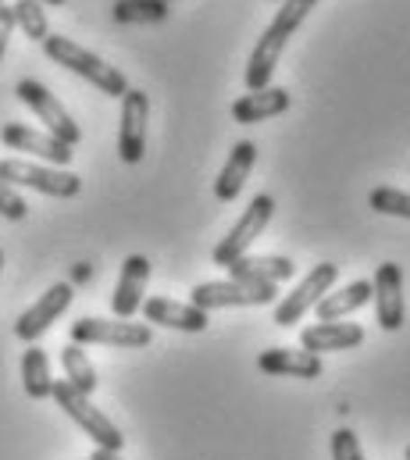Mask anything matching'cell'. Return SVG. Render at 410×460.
Instances as JSON below:
<instances>
[{
  "label": "cell",
  "instance_id": "cb8c5ba5",
  "mask_svg": "<svg viewBox=\"0 0 410 460\" xmlns=\"http://www.w3.org/2000/svg\"><path fill=\"white\" fill-rule=\"evenodd\" d=\"M111 14L118 25H154L168 18V0H114Z\"/></svg>",
  "mask_w": 410,
  "mask_h": 460
},
{
  "label": "cell",
  "instance_id": "603a6c76",
  "mask_svg": "<svg viewBox=\"0 0 410 460\" xmlns=\"http://www.w3.org/2000/svg\"><path fill=\"white\" fill-rule=\"evenodd\" d=\"M61 364H65V378H68L83 396H94V389H97V367H94V360L86 357V349L79 343H68L61 349Z\"/></svg>",
  "mask_w": 410,
  "mask_h": 460
},
{
  "label": "cell",
  "instance_id": "f1b7e54d",
  "mask_svg": "<svg viewBox=\"0 0 410 460\" xmlns=\"http://www.w3.org/2000/svg\"><path fill=\"white\" fill-rule=\"evenodd\" d=\"M11 29H14V11H11V7H0V58H4V50H7Z\"/></svg>",
  "mask_w": 410,
  "mask_h": 460
},
{
  "label": "cell",
  "instance_id": "8fae6325",
  "mask_svg": "<svg viewBox=\"0 0 410 460\" xmlns=\"http://www.w3.org/2000/svg\"><path fill=\"white\" fill-rule=\"evenodd\" d=\"M0 139H4L7 150L40 157V161H47L50 168H68V161H72V154H76V150H72L68 143H61L58 136H50V132H36V128L18 125V121H7V125L0 128Z\"/></svg>",
  "mask_w": 410,
  "mask_h": 460
},
{
  "label": "cell",
  "instance_id": "6da1fadb",
  "mask_svg": "<svg viewBox=\"0 0 410 460\" xmlns=\"http://www.w3.org/2000/svg\"><path fill=\"white\" fill-rule=\"evenodd\" d=\"M314 4H317V0H282V7H279L275 18L268 22L264 36L257 40V47H254V54H250V61H246V90H250V93L268 90V83H272V75H275V68H279V61H282V50H286V43H290V36L304 25V18L310 14Z\"/></svg>",
  "mask_w": 410,
  "mask_h": 460
},
{
  "label": "cell",
  "instance_id": "4316f807",
  "mask_svg": "<svg viewBox=\"0 0 410 460\" xmlns=\"http://www.w3.org/2000/svg\"><path fill=\"white\" fill-rule=\"evenodd\" d=\"M0 215L7 218V222H22L25 215H29V204L14 193V186L11 182H4L0 179Z\"/></svg>",
  "mask_w": 410,
  "mask_h": 460
},
{
  "label": "cell",
  "instance_id": "4dcf8cb0",
  "mask_svg": "<svg viewBox=\"0 0 410 460\" xmlns=\"http://www.w3.org/2000/svg\"><path fill=\"white\" fill-rule=\"evenodd\" d=\"M72 275H76V279H79V282H83V279H90V264H79V268H76V271H72Z\"/></svg>",
  "mask_w": 410,
  "mask_h": 460
},
{
  "label": "cell",
  "instance_id": "d6986e66",
  "mask_svg": "<svg viewBox=\"0 0 410 460\" xmlns=\"http://www.w3.org/2000/svg\"><path fill=\"white\" fill-rule=\"evenodd\" d=\"M290 93L279 90V86H268V90H257V93H246L232 104V121L239 125H257V121H268V118L290 111Z\"/></svg>",
  "mask_w": 410,
  "mask_h": 460
},
{
  "label": "cell",
  "instance_id": "7c38bea8",
  "mask_svg": "<svg viewBox=\"0 0 410 460\" xmlns=\"http://www.w3.org/2000/svg\"><path fill=\"white\" fill-rule=\"evenodd\" d=\"M72 296H76V289L68 286V282H54L25 314H18V322H14V336L22 340V343H36L68 307H72Z\"/></svg>",
  "mask_w": 410,
  "mask_h": 460
},
{
  "label": "cell",
  "instance_id": "f546056e",
  "mask_svg": "<svg viewBox=\"0 0 410 460\" xmlns=\"http://www.w3.org/2000/svg\"><path fill=\"white\" fill-rule=\"evenodd\" d=\"M90 460H121V454H118V450H101V447H97Z\"/></svg>",
  "mask_w": 410,
  "mask_h": 460
},
{
  "label": "cell",
  "instance_id": "83f0119b",
  "mask_svg": "<svg viewBox=\"0 0 410 460\" xmlns=\"http://www.w3.org/2000/svg\"><path fill=\"white\" fill-rule=\"evenodd\" d=\"M332 460H364L361 443H357V436H353L350 429H339V432L332 436Z\"/></svg>",
  "mask_w": 410,
  "mask_h": 460
},
{
  "label": "cell",
  "instance_id": "ffe728a7",
  "mask_svg": "<svg viewBox=\"0 0 410 460\" xmlns=\"http://www.w3.org/2000/svg\"><path fill=\"white\" fill-rule=\"evenodd\" d=\"M232 279H246V282H272V286H279V282H286V279H293V271H297V264L290 261V257H239L236 264H228L225 268Z\"/></svg>",
  "mask_w": 410,
  "mask_h": 460
},
{
  "label": "cell",
  "instance_id": "ba28073f",
  "mask_svg": "<svg viewBox=\"0 0 410 460\" xmlns=\"http://www.w3.org/2000/svg\"><path fill=\"white\" fill-rule=\"evenodd\" d=\"M14 93H18V101H22L32 115L47 125L50 136H58V139L68 143V146H76V143L83 139V128L76 125V118L65 111V104H61L43 83H36V79H22V83L14 86Z\"/></svg>",
  "mask_w": 410,
  "mask_h": 460
},
{
  "label": "cell",
  "instance_id": "d4e9b609",
  "mask_svg": "<svg viewBox=\"0 0 410 460\" xmlns=\"http://www.w3.org/2000/svg\"><path fill=\"white\" fill-rule=\"evenodd\" d=\"M11 11H14V25H18L29 40L43 43V40L50 36L47 11H43V4H40V0H18V4H11Z\"/></svg>",
  "mask_w": 410,
  "mask_h": 460
},
{
  "label": "cell",
  "instance_id": "9a60e30c",
  "mask_svg": "<svg viewBox=\"0 0 410 460\" xmlns=\"http://www.w3.org/2000/svg\"><path fill=\"white\" fill-rule=\"evenodd\" d=\"M139 311L147 314V322L165 325V329H179V332H204L207 325H210L207 311H201L197 304L172 300V296H150V300H143Z\"/></svg>",
  "mask_w": 410,
  "mask_h": 460
},
{
  "label": "cell",
  "instance_id": "8992f818",
  "mask_svg": "<svg viewBox=\"0 0 410 460\" xmlns=\"http://www.w3.org/2000/svg\"><path fill=\"white\" fill-rule=\"evenodd\" d=\"M275 218V200L268 197V193H257L250 204H246V211H243V218L232 226V232L214 246V253H210V261L218 264V268H228V264H236L239 257H246V250H250V243L261 235V232L268 229V222Z\"/></svg>",
  "mask_w": 410,
  "mask_h": 460
},
{
  "label": "cell",
  "instance_id": "277c9868",
  "mask_svg": "<svg viewBox=\"0 0 410 460\" xmlns=\"http://www.w3.org/2000/svg\"><path fill=\"white\" fill-rule=\"evenodd\" d=\"M0 179L11 186H29L36 193L58 197V200H72L83 193V179L68 168H50V164H32L22 157H7L0 161Z\"/></svg>",
  "mask_w": 410,
  "mask_h": 460
},
{
  "label": "cell",
  "instance_id": "e0dca14e",
  "mask_svg": "<svg viewBox=\"0 0 410 460\" xmlns=\"http://www.w3.org/2000/svg\"><path fill=\"white\" fill-rule=\"evenodd\" d=\"M254 161H257V143L239 139V143L232 146V154H228L225 168H221V172H218V179H214V197H218L221 204H232V200L243 193V182L250 179Z\"/></svg>",
  "mask_w": 410,
  "mask_h": 460
},
{
  "label": "cell",
  "instance_id": "3957f363",
  "mask_svg": "<svg viewBox=\"0 0 410 460\" xmlns=\"http://www.w3.org/2000/svg\"><path fill=\"white\" fill-rule=\"evenodd\" d=\"M50 396H54V403H58L101 450H118V454H121L125 436L118 432V425L103 414L101 407H94L90 396H83L68 378H54V393H50Z\"/></svg>",
  "mask_w": 410,
  "mask_h": 460
},
{
  "label": "cell",
  "instance_id": "e575fe53",
  "mask_svg": "<svg viewBox=\"0 0 410 460\" xmlns=\"http://www.w3.org/2000/svg\"><path fill=\"white\" fill-rule=\"evenodd\" d=\"M0 7H4V0H0Z\"/></svg>",
  "mask_w": 410,
  "mask_h": 460
},
{
  "label": "cell",
  "instance_id": "836d02e7",
  "mask_svg": "<svg viewBox=\"0 0 410 460\" xmlns=\"http://www.w3.org/2000/svg\"><path fill=\"white\" fill-rule=\"evenodd\" d=\"M407 460H410V447H407Z\"/></svg>",
  "mask_w": 410,
  "mask_h": 460
},
{
  "label": "cell",
  "instance_id": "1f68e13d",
  "mask_svg": "<svg viewBox=\"0 0 410 460\" xmlns=\"http://www.w3.org/2000/svg\"><path fill=\"white\" fill-rule=\"evenodd\" d=\"M40 4H50V7H61V4H68V0H40Z\"/></svg>",
  "mask_w": 410,
  "mask_h": 460
},
{
  "label": "cell",
  "instance_id": "7402d4cb",
  "mask_svg": "<svg viewBox=\"0 0 410 460\" xmlns=\"http://www.w3.org/2000/svg\"><path fill=\"white\" fill-rule=\"evenodd\" d=\"M22 385L29 400H47L54 393V378H50V360L36 343L22 353Z\"/></svg>",
  "mask_w": 410,
  "mask_h": 460
},
{
  "label": "cell",
  "instance_id": "4fadbf2b",
  "mask_svg": "<svg viewBox=\"0 0 410 460\" xmlns=\"http://www.w3.org/2000/svg\"><path fill=\"white\" fill-rule=\"evenodd\" d=\"M371 300H375V311H379V325L386 332H400L404 329V271L400 264L386 261L379 264L375 279H371Z\"/></svg>",
  "mask_w": 410,
  "mask_h": 460
},
{
  "label": "cell",
  "instance_id": "52a82bcc",
  "mask_svg": "<svg viewBox=\"0 0 410 460\" xmlns=\"http://www.w3.org/2000/svg\"><path fill=\"white\" fill-rule=\"evenodd\" d=\"M154 332L150 325L125 322V318H79L72 322V343L79 346H114V349H143L150 346Z\"/></svg>",
  "mask_w": 410,
  "mask_h": 460
},
{
  "label": "cell",
  "instance_id": "2e32d148",
  "mask_svg": "<svg viewBox=\"0 0 410 460\" xmlns=\"http://www.w3.org/2000/svg\"><path fill=\"white\" fill-rule=\"evenodd\" d=\"M257 367L264 375H275V378H321L325 364L317 353L308 349H286V346H275V349H264L257 357Z\"/></svg>",
  "mask_w": 410,
  "mask_h": 460
},
{
  "label": "cell",
  "instance_id": "484cf974",
  "mask_svg": "<svg viewBox=\"0 0 410 460\" xmlns=\"http://www.w3.org/2000/svg\"><path fill=\"white\" fill-rule=\"evenodd\" d=\"M368 208L379 215H393V218H407L410 222V193L393 190V186H375L368 193Z\"/></svg>",
  "mask_w": 410,
  "mask_h": 460
},
{
  "label": "cell",
  "instance_id": "d6a6232c",
  "mask_svg": "<svg viewBox=\"0 0 410 460\" xmlns=\"http://www.w3.org/2000/svg\"><path fill=\"white\" fill-rule=\"evenodd\" d=\"M0 268H4V250H0Z\"/></svg>",
  "mask_w": 410,
  "mask_h": 460
},
{
  "label": "cell",
  "instance_id": "5bb4252c",
  "mask_svg": "<svg viewBox=\"0 0 410 460\" xmlns=\"http://www.w3.org/2000/svg\"><path fill=\"white\" fill-rule=\"evenodd\" d=\"M147 279H150V261L143 253H129L125 264H121V279L114 286V296H111V311L114 318H132L139 307H143V289H147Z\"/></svg>",
  "mask_w": 410,
  "mask_h": 460
},
{
  "label": "cell",
  "instance_id": "9c48e42d",
  "mask_svg": "<svg viewBox=\"0 0 410 460\" xmlns=\"http://www.w3.org/2000/svg\"><path fill=\"white\" fill-rule=\"evenodd\" d=\"M335 279H339V268H335L332 261H325V264H314L308 275H304V282H300L293 293H286V296L275 304V325L290 329V325L304 322V314L317 307V300H321L325 293H332Z\"/></svg>",
  "mask_w": 410,
  "mask_h": 460
},
{
  "label": "cell",
  "instance_id": "30bf717a",
  "mask_svg": "<svg viewBox=\"0 0 410 460\" xmlns=\"http://www.w3.org/2000/svg\"><path fill=\"white\" fill-rule=\"evenodd\" d=\"M147 118H150V97L143 90H129L121 97V125H118V157L125 164H139L147 154Z\"/></svg>",
  "mask_w": 410,
  "mask_h": 460
},
{
  "label": "cell",
  "instance_id": "7a4b0ae2",
  "mask_svg": "<svg viewBox=\"0 0 410 460\" xmlns=\"http://www.w3.org/2000/svg\"><path fill=\"white\" fill-rule=\"evenodd\" d=\"M43 50H47V58L50 61H58L61 68H68V72H76V75H83L90 86H97L103 97H125L129 93V79L114 68V65H107L103 58H97L94 50H86V47H79L76 40H68V36H47L43 40Z\"/></svg>",
  "mask_w": 410,
  "mask_h": 460
},
{
  "label": "cell",
  "instance_id": "44dd1931",
  "mask_svg": "<svg viewBox=\"0 0 410 460\" xmlns=\"http://www.w3.org/2000/svg\"><path fill=\"white\" fill-rule=\"evenodd\" d=\"M368 300H371V282L357 279V282H350V286H343V289H335V293H325V296L317 300L314 314H317V322H339V318L361 311Z\"/></svg>",
  "mask_w": 410,
  "mask_h": 460
},
{
  "label": "cell",
  "instance_id": "5b68a950",
  "mask_svg": "<svg viewBox=\"0 0 410 460\" xmlns=\"http://www.w3.org/2000/svg\"><path fill=\"white\" fill-rule=\"evenodd\" d=\"M279 293V286L272 282H246V279H225V282H201L190 293V304H197L201 311H221V307H261L272 304Z\"/></svg>",
  "mask_w": 410,
  "mask_h": 460
},
{
  "label": "cell",
  "instance_id": "ac0fdd59",
  "mask_svg": "<svg viewBox=\"0 0 410 460\" xmlns=\"http://www.w3.org/2000/svg\"><path fill=\"white\" fill-rule=\"evenodd\" d=\"M364 343V329L353 322H317L300 332V349L308 353H332V349H353Z\"/></svg>",
  "mask_w": 410,
  "mask_h": 460
}]
</instances>
